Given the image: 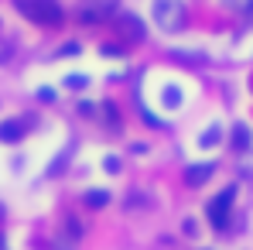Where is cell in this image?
I'll use <instances>...</instances> for the list:
<instances>
[{
  "mask_svg": "<svg viewBox=\"0 0 253 250\" xmlns=\"http://www.w3.org/2000/svg\"><path fill=\"white\" fill-rule=\"evenodd\" d=\"M154 21H158L161 31H171V35H174V31L185 28L188 10H185L181 0H154Z\"/></svg>",
  "mask_w": 253,
  "mask_h": 250,
  "instance_id": "7a4b0ae2",
  "label": "cell"
},
{
  "mask_svg": "<svg viewBox=\"0 0 253 250\" xmlns=\"http://www.w3.org/2000/svg\"><path fill=\"white\" fill-rule=\"evenodd\" d=\"M38 100H44V103H51V100H55V89H38Z\"/></svg>",
  "mask_w": 253,
  "mask_h": 250,
  "instance_id": "4fadbf2b",
  "label": "cell"
},
{
  "mask_svg": "<svg viewBox=\"0 0 253 250\" xmlns=\"http://www.w3.org/2000/svg\"><path fill=\"white\" fill-rule=\"evenodd\" d=\"M117 24H120V31H124L130 42H144V35H147V28H144V21L137 14H120Z\"/></svg>",
  "mask_w": 253,
  "mask_h": 250,
  "instance_id": "277c9868",
  "label": "cell"
},
{
  "mask_svg": "<svg viewBox=\"0 0 253 250\" xmlns=\"http://www.w3.org/2000/svg\"><path fill=\"white\" fill-rule=\"evenodd\" d=\"M79 113H83V117H92V113H96V106H92V103H83V106H79Z\"/></svg>",
  "mask_w": 253,
  "mask_h": 250,
  "instance_id": "9a60e30c",
  "label": "cell"
},
{
  "mask_svg": "<svg viewBox=\"0 0 253 250\" xmlns=\"http://www.w3.org/2000/svg\"><path fill=\"white\" fill-rule=\"evenodd\" d=\"M24 130H28L24 120H0V141L3 144H17L24 137Z\"/></svg>",
  "mask_w": 253,
  "mask_h": 250,
  "instance_id": "5b68a950",
  "label": "cell"
},
{
  "mask_svg": "<svg viewBox=\"0 0 253 250\" xmlns=\"http://www.w3.org/2000/svg\"><path fill=\"white\" fill-rule=\"evenodd\" d=\"M0 250H3V233H0Z\"/></svg>",
  "mask_w": 253,
  "mask_h": 250,
  "instance_id": "d6986e66",
  "label": "cell"
},
{
  "mask_svg": "<svg viewBox=\"0 0 253 250\" xmlns=\"http://www.w3.org/2000/svg\"><path fill=\"white\" fill-rule=\"evenodd\" d=\"M233 202H236V189L229 185V189H222L215 199H212L209 206H206V216H209V223L215 226V230H222L226 226V219H229V209H233Z\"/></svg>",
  "mask_w": 253,
  "mask_h": 250,
  "instance_id": "3957f363",
  "label": "cell"
},
{
  "mask_svg": "<svg viewBox=\"0 0 253 250\" xmlns=\"http://www.w3.org/2000/svg\"><path fill=\"white\" fill-rule=\"evenodd\" d=\"M215 141H219V127H209V130H206V137H202V144H206V148H212Z\"/></svg>",
  "mask_w": 253,
  "mask_h": 250,
  "instance_id": "8fae6325",
  "label": "cell"
},
{
  "mask_svg": "<svg viewBox=\"0 0 253 250\" xmlns=\"http://www.w3.org/2000/svg\"><path fill=\"white\" fill-rule=\"evenodd\" d=\"M209 175H212V161H195L185 171V182L188 185H202V182H209Z\"/></svg>",
  "mask_w": 253,
  "mask_h": 250,
  "instance_id": "8992f818",
  "label": "cell"
},
{
  "mask_svg": "<svg viewBox=\"0 0 253 250\" xmlns=\"http://www.w3.org/2000/svg\"><path fill=\"white\" fill-rule=\"evenodd\" d=\"M14 3H17V10H21L28 21H35V24H42V28L62 24V17H65V10H62L58 0H14Z\"/></svg>",
  "mask_w": 253,
  "mask_h": 250,
  "instance_id": "6da1fadb",
  "label": "cell"
},
{
  "mask_svg": "<svg viewBox=\"0 0 253 250\" xmlns=\"http://www.w3.org/2000/svg\"><path fill=\"white\" fill-rule=\"evenodd\" d=\"M58 55H62V58H72V55H79V45H76V42L62 45V48H58Z\"/></svg>",
  "mask_w": 253,
  "mask_h": 250,
  "instance_id": "30bf717a",
  "label": "cell"
},
{
  "mask_svg": "<svg viewBox=\"0 0 253 250\" xmlns=\"http://www.w3.org/2000/svg\"><path fill=\"white\" fill-rule=\"evenodd\" d=\"M161 103H165V106H171V110H174V106H178V103H181V89H178V86H168V89H165V93H161Z\"/></svg>",
  "mask_w": 253,
  "mask_h": 250,
  "instance_id": "9c48e42d",
  "label": "cell"
},
{
  "mask_svg": "<svg viewBox=\"0 0 253 250\" xmlns=\"http://www.w3.org/2000/svg\"><path fill=\"white\" fill-rule=\"evenodd\" d=\"M103 55H110V58H113V55H120V48H117V45H103Z\"/></svg>",
  "mask_w": 253,
  "mask_h": 250,
  "instance_id": "2e32d148",
  "label": "cell"
},
{
  "mask_svg": "<svg viewBox=\"0 0 253 250\" xmlns=\"http://www.w3.org/2000/svg\"><path fill=\"white\" fill-rule=\"evenodd\" d=\"M85 83H89L85 76H69V79H65V86H69V89H83Z\"/></svg>",
  "mask_w": 253,
  "mask_h": 250,
  "instance_id": "7c38bea8",
  "label": "cell"
},
{
  "mask_svg": "<svg viewBox=\"0 0 253 250\" xmlns=\"http://www.w3.org/2000/svg\"><path fill=\"white\" fill-rule=\"evenodd\" d=\"M106 171L117 175V171H120V161H117V158H106Z\"/></svg>",
  "mask_w": 253,
  "mask_h": 250,
  "instance_id": "5bb4252c",
  "label": "cell"
},
{
  "mask_svg": "<svg viewBox=\"0 0 253 250\" xmlns=\"http://www.w3.org/2000/svg\"><path fill=\"white\" fill-rule=\"evenodd\" d=\"M83 202L89 209H103L106 202H110V192H103V189H89V192H83Z\"/></svg>",
  "mask_w": 253,
  "mask_h": 250,
  "instance_id": "52a82bcc",
  "label": "cell"
},
{
  "mask_svg": "<svg viewBox=\"0 0 253 250\" xmlns=\"http://www.w3.org/2000/svg\"><path fill=\"white\" fill-rule=\"evenodd\" d=\"M0 219H3V202H0Z\"/></svg>",
  "mask_w": 253,
  "mask_h": 250,
  "instance_id": "ac0fdd59",
  "label": "cell"
},
{
  "mask_svg": "<svg viewBox=\"0 0 253 250\" xmlns=\"http://www.w3.org/2000/svg\"><path fill=\"white\" fill-rule=\"evenodd\" d=\"M233 144L243 151V148H250V130H247V124H236V130H233Z\"/></svg>",
  "mask_w": 253,
  "mask_h": 250,
  "instance_id": "ba28073f",
  "label": "cell"
},
{
  "mask_svg": "<svg viewBox=\"0 0 253 250\" xmlns=\"http://www.w3.org/2000/svg\"><path fill=\"white\" fill-rule=\"evenodd\" d=\"M10 58V45H0V62H7Z\"/></svg>",
  "mask_w": 253,
  "mask_h": 250,
  "instance_id": "e0dca14e",
  "label": "cell"
}]
</instances>
